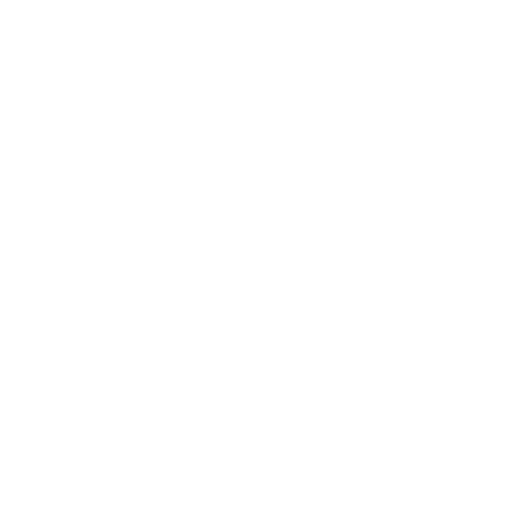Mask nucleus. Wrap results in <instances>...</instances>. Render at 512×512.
Returning <instances> with one entry per match:
<instances>
[]
</instances>
